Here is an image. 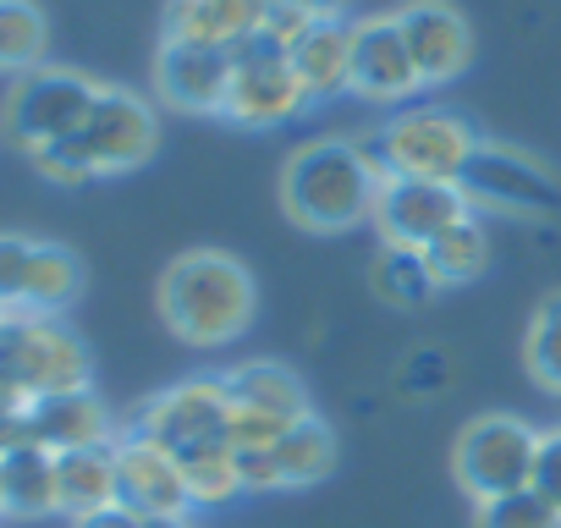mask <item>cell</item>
I'll return each mask as SVG.
<instances>
[{
  "mask_svg": "<svg viewBox=\"0 0 561 528\" xmlns=\"http://www.w3.org/2000/svg\"><path fill=\"white\" fill-rule=\"evenodd\" d=\"M424 264L440 287H468L490 271V237L479 226V215H462L457 226H446L430 248H424Z\"/></svg>",
  "mask_w": 561,
  "mask_h": 528,
  "instance_id": "cell-23",
  "label": "cell"
},
{
  "mask_svg": "<svg viewBox=\"0 0 561 528\" xmlns=\"http://www.w3.org/2000/svg\"><path fill=\"white\" fill-rule=\"evenodd\" d=\"M408 50H413V67L424 78V89H446L468 72L473 61V28L468 18L451 7V0H408L402 12H391Z\"/></svg>",
  "mask_w": 561,
  "mask_h": 528,
  "instance_id": "cell-14",
  "label": "cell"
},
{
  "mask_svg": "<svg viewBox=\"0 0 561 528\" xmlns=\"http://www.w3.org/2000/svg\"><path fill=\"white\" fill-rule=\"evenodd\" d=\"M176 462L187 473L193 506H231L237 495H248L242 473H237V446H204V451H187Z\"/></svg>",
  "mask_w": 561,
  "mask_h": 528,
  "instance_id": "cell-28",
  "label": "cell"
},
{
  "mask_svg": "<svg viewBox=\"0 0 561 528\" xmlns=\"http://www.w3.org/2000/svg\"><path fill=\"white\" fill-rule=\"evenodd\" d=\"M309 12L298 7V0H270V7H264V23H259V34L270 39V45H280V50H293L304 34H309Z\"/></svg>",
  "mask_w": 561,
  "mask_h": 528,
  "instance_id": "cell-32",
  "label": "cell"
},
{
  "mask_svg": "<svg viewBox=\"0 0 561 528\" xmlns=\"http://www.w3.org/2000/svg\"><path fill=\"white\" fill-rule=\"evenodd\" d=\"M0 506L7 517H56V451L39 440H23L0 457Z\"/></svg>",
  "mask_w": 561,
  "mask_h": 528,
  "instance_id": "cell-21",
  "label": "cell"
},
{
  "mask_svg": "<svg viewBox=\"0 0 561 528\" xmlns=\"http://www.w3.org/2000/svg\"><path fill=\"white\" fill-rule=\"evenodd\" d=\"M402 386L419 397L424 386H446V353H435V347H419V358L402 369Z\"/></svg>",
  "mask_w": 561,
  "mask_h": 528,
  "instance_id": "cell-35",
  "label": "cell"
},
{
  "mask_svg": "<svg viewBox=\"0 0 561 528\" xmlns=\"http://www.w3.org/2000/svg\"><path fill=\"white\" fill-rule=\"evenodd\" d=\"M0 402H12V397H7V391H0Z\"/></svg>",
  "mask_w": 561,
  "mask_h": 528,
  "instance_id": "cell-40",
  "label": "cell"
},
{
  "mask_svg": "<svg viewBox=\"0 0 561 528\" xmlns=\"http://www.w3.org/2000/svg\"><path fill=\"white\" fill-rule=\"evenodd\" d=\"M479 149V133L457 116V111H440V105H419V111H402L380 127L375 138V165L380 176H424V182H457L468 154Z\"/></svg>",
  "mask_w": 561,
  "mask_h": 528,
  "instance_id": "cell-5",
  "label": "cell"
},
{
  "mask_svg": "<svg viewBox=\"0 0 561 528\" xmlns=\"http://www.w3.org/2000/svg\"><path fill=\"white\" fill-rule=\"evenodd\" d=\"M298 111H309V94L293 72V56L253 34L248 45L231 50V94H226V122L237 127H280Z\"/></svg>",
  "mask_w": 561,
  "mask_h": 528,
  "instance_id": "cell-10",
  "label": "cell"
},
{
  "mask_svg": "<svg viewBox=\"0 0 561 528\" xmlns=\"http://www.w3.org/2000/svg\"><path fill=\"white\" fill-rule=\"evenodd\" d=\"M275 462H280V484H287V490H304V484L331 479V468H336V435H331V424L325 418L293 424L287 435L275 440Z\"/></svg>",
  "mask_w": 561,
  "mask_h": 528,
  "instance_id": "cell-25",
  "label": "cell"
},
{
  "mask_svg": "<svg viewBox=\"0 0 561 528\" xmlns=\"http://www.w3.org/2000/svg\"><path fill=\"white\" fill-rule=\"evenodd\" d=\"M72 528H149V517H138V512H127V506H111V512L78 517Z\"/></svg>",
  "mask_w": 561,
  "mask_h": 528,
  "instance_id": "cell-36",
  "label": "cell"
},
{
  "mask_svg": "<svg viewBox=\"0 0 561 528\" xmlns=\"http://www.w3.org/2000/svg\"><path fill=\"white\" fill-rule=\"evenodd\" d=\"M56 501H61V517H72V523L122 506L116 440L111 446H83V451H56Z\"/></svg>",
  "mask_w": 561,
  "mask_h": 528,
  "instance_id": "cell-20",
  "label": "cell"
},
{
  "mask_svg": "<svg viewBox=\"0 0 561 528\" xmlns=\"http://www.w3.org/2000/svg\"><path fill=\"white\" fill-rule=\"evenodd\" d=\"M473 528H561V506H550V501L528 484V490H512V495L479 501Z\"/></svg>",
  "mask_w": 561,
  "mask_h": 528,
  "instance_id": "cell-29",
  "label": "cell"
},
{
  "mask_svg": "<svg viewBox=\"0 0 561 528\" xmlns=\"http://www.w3.org/2000/svg\"><path fill=\"white\" fill-rule=\"evenodd\" d=\"M253 309H259V292H253V276L237 253L193 248V253L171 259L160 276V320L187 347L242 342L253 325Z\"/></svg>",
  "mask_w": 561,
  "mask_h": 528,
  "instance_id": "cell-1",
  "label": "cell"
},
{
  "mask_svg": "<svg viewBox=\"0 0 561 528\" xmlns=\"http://www.w3.org/2000/svg\"><path fill=\"white\" fill-rule=\"evenodd\" d=\"M50 56V18L39 0H0V72L23 78L39 72Z\"/></svg>",
  "mask_w": 561,
  "mask_h": 528,
  "instance_id": "cell-24",
  "label": "cell"
},
{
  "mask_svg": "<svg viewBox=\"0 0 561 528\" xmlns=\"http://www.w3.org/2000/svg\"><path fill=\"white\" fill-rule=\"evenodd\" d=\"M100 100V83L72 72V67H39V72H23L12 89H7V105H0V133H7L23 154H39L61 138H72L89 111Z\"/></svg>",
  "mask_w": 561,
  "mask_h": 528,
  "instance_id": "cell-4",
  "label": "cell"
},
{
  "mask_svg": "<svg viewBox=\"0 0 561 528\" xmlns=\"http://www.w3.org/2000/svg\"><path fill=\"white\" fill-rule=\"evenodd\" d=\"M534 468H539V429L512 418V413L473 418L457 435V451H451V473L473 495V506L495 501V495H512V490H528Z\"/></svg>",
  "mask_w": 561,
  "mask_h": 528,
  "instance_id": "cell-6",
  "label": "cell"
},
{
  "mask_svg": "<svg viewBox=\"0 0 561 528\" xmlns=\"http://www.w3.org/2000/svg\"><path fill=\"white\" fill-rule=\"evenodd\" d=\"M270 0H171L165 7V45H209V50H237L259 34Z\"/></svg>",
  "mask_w": 561,
  "mask_h": 528,
  "instance_id": "cell-17",
  "label": "cell"
},
{
  "mask_svg": "<svg viewBox=\"0 0 561 528\" xmlns=\"http://www.w3.org/2000/svg\"><path fill=\"white\" fill-rule=\"evenodd\" d=\"M287 56H293V72H298L309 105L336 100V94H353V23L347 18L309 23V34Z\"/></svg>",
  "mask_w": 561,
  "mask_h": 528,
  "instance_id": "cell-19",
  "label": "cell"
},
{
  "mask_svg": "<svg viewBox=\"0 0 561 528\" xmlns=\"http://www.w3.org/2000/svg\"><path fill=\"white\" fill-rule=\"evenodd\" d=\"M28 440L50 451H83V446H111L116 418L94 391H67V397H39L28 402Z\"/></svg>",
  "mask_w": 561,
  "mask_h": 528,
  "instance_id": "cell-18",
  "label": "cell"
},
{
  "mask_svg": "<svg viewBox=\"0 0 561 528\" xmlns=\"http://www.w3.org/2000/svg\"><path fill=\"white\" fill-rule=\"evenodd\" d=\"M149 528H193V523H187V517H182V523H149Z\"/></svg>",
  "mask_w": 561,
  "mask_h": 528,
  "instance_id": "cell-38",
  "label": "cell"
},
{
  "mask_svg": "<svg viewBox=\"0 0 561 528\" xmlns=\"http://www.w3.org/2000/svg\"><path fill=\"white\" fill-rule=\"evenodd\" d=\"M154 94L182 116H226L231 94V50L209 45H165L154 56Z\"/></svg>",
  "mask_w": 561,
  "mask_h": 528,
  "instance_id": "cell-16",
  "label": "cell"
},
{
  "mask_svg": "<svg viewBox=\"0 0 561 528\" xmlns=\"http://www.w3.org/2000/svg\"><path fill=\"white\" fill-rule=\"evenodd\" d=\"M78 292H83V259L61 242H34L23 314H61L78 303Z\"/></svg>",
  "mask_w": 561,
  "mask_h": 528,
  "instance_id": "cell-22",
  "label": "cell"
},
{
  "mask_svg": "<svg viewBox=\"0 0 561 528\" xmlns=\"http://www.w3.org/2000/svg\"><path fill=\"white\" fill-rule=\"evenodd\" d=\"M468 209L462 187L457 182H424V176H386L380 193H375V231L386 248H413L424 253L446 226H457Z\"/></svg>",
  "mask_w": 561,
  "mask_h": 528,
  "instance_id": "cell-12",
  "label": "cell"
},
{
  "mask_svg": "<svg viewBox=\"0 0 561 528\" xmlns=\"http://www.w3.org/2000/svg\"><path fill=\"white\" fill-rule=\"evenodd\" d=\"M468 209H490V215H523V220H545L561 209V182L545 160L512 149V144H484L468 154L462 176H457Z\"/></svg>",
  "mask_w": 561,
  "mask_h": 528,
  "instance_id": "cell-7",
  "label": "cell"
},
{
  "mask_svg": "<svg viewBox=\"0 0 561 528\" xmlns=\"http://www.w3.org/2000/svg\"><path fill=\"white\" fill-rule=\"evenodd\" d=\"M89 347L61 325V314H7L0 325V391L12 402L89 391Z\"/></svg>",
  "mask_w": 561,
  "mask_h": 528,
  "instance_id": "cell-3",
  "label": "cell"
},
{
  "mask_svg": "<svg viewBox=\"0 0 561 528\" xmlns=\"http://www.w3.org/2000/svg\"><path fill=\"white\" fill-rule=\"evenodd\" d=\"M116 479H122V506L149 517V523H182V517L198 512L182 462L165 446H154L133 429L116 435Z\"/></svg>",
  "mask_w": 561,
  "mask_h": 528,
  "instance_id": "cell-13",
  "label": "cell"
},
{
  "mask_svg": "<svg viewBox=\"0 0 561 528\" xmlns=\"http://www.w3.org/2000/svg\"><path fill=\"white\" fill-rule=\"evenodd\" d=\"M0 517H7V506H0Z\"/></svg>",
  "mask_w": 561,
  "mask_h": 528,
  "instance_id": "cell-41",
  "label": "cell"
},
{
  "mask_svg": "<svg viewBox=\"0 0 561 528\" xmlns=\"http://www.w3.org/2000/svg\"><path fill=\"white\" fill-rule=\"evenodd\" d=\"M523 369L539 391L561 397V292H550L534 320H528V336H523Z\"/></svg>",
  "mask_w": 561,
  "mask_h": 528,
  "instance_id": "cell-27",
  "label": "cell"
},
{
  "mask_svg": "<svg viewBox=\"0 0 561 528\" xmlns=\"http://www.w3.org/2000/svg\"><path fill=\"white\" fill-rule=\"evenodd\" d=\"M28 160H34V171H39L45 182H56V187L100 182V176H94V165H89V154L78 149V138H61V144H50V149H39V154H28Z\"/></svg>",
  "mask_w": 561,
  "mask_h": 528,
  "instance_id": "cell-31",
  "label": "cell"
},
{
  "mask_svg": "<svg viewBox=\"0 0 561 528\" xmlns=\"http://www.w3.org/2000/svg\"><path fill=\"white\" fill-rule=\"evenodd\" d=\"M72 138L89 154L94 176H127V171H138V165L154 160V149H160V116H154V105L144 94L105 89L100 83V100H94L89 122Z\"/></svg>",
  "mask_w": 561,
  "mask_h": 528,
  "instance_id": "cell-11",
  "label": "cell"
},
{
  "mask_svg": "<svg viewBox=\"0 0 561 528\" xmlns=\"http://www.w3.org/2000/svg\"><path fill=\"white\" fill-rule=\"evenodd\" d=\"M231 391V446H275L293 424L314 418L304 380L287 364H237L226 375Z\"/></svg>",
  "mask_w": 561,
  "mask_h": 528,
  "instance_id": "cell-9",
  "label": "cell"
},
{
  "mask_svg": "<svg viewBox=\"0 0 561 528\" xmlns=\"http://www.w3.org/2000/svg\"><path fill=\"white\" fill-rule=\"evenodd\" d=\"M133 435L165 446L171 457L204 451V446H231V391L226 375H193L160 397H149L133 418Z\"/></svg>",
  "mask_w": 561,
  "mask_h": 528,
  "instance_id": "cell-8",
  "label": "cell"
},
{
  "mask_svg": "<svg viewBox=\"0 0 561 528\" xmlns=\"http://www.w3.org/2000/svg\"><path fill=\"white\" fill-rule=\"evenodd\" d=\"M0 325H7V309H0Z\"/></svg>",
  "mask_w": 561,
  "mask_h": 528,
  "instance_id": "cell-39",
  "label": "cell"
},
{
  "mask_svg": "<svg viewBox=\"0 0 561 528\" xmlns=\"http://www.w3.org/2000/svg\"><path fill=\"white\" fill-rule=\"evenodd\" d=\"M424 89L413 50L397 18H358L353 23V94L369 105H402Z\"/></svg>",
  "mask_w": 561,
  "mask_h": 528,
  "instance_id": "cell-15",
  "label": "cell"
},
{
  "mask_svg": "<svg viewBox=\"0 0 561 528\" xmlns=\"http://www.w3.org/2000/svg\"><path fill=\"white\" fill-rule=\"evenodd\" d=\"M298 7H304L314 23H325V18H347V0H298Z\"/></svg>",
  "mask_w": 561,
  "mask_h": 528,
  "instance_id": "cell-37",
  "label": "cell"
},
{
  "mask_svg": "<svg viewBox=\"0 0 561 528\" xmlns=\"http://www.w3.org/2000/svg\"><path fill=\"white\" fill-rule=\"evenodd\" d=\"M237 473H242V490H248V495H259V490H287V484H280L275 446H237Z\"/></svg>",
  "mask_w": 561,
  "mask_h": 528,
  "instance_id": "cell-33",
  "label": "cell"
},
{
  "mask_svg": "<svg viewBox=\"0 0 561 528\" xmlns=\"http://www.w3.org/2000/svg\"><path fill=\"white\" fill-rule=\"evenodd\" d=\"M28 264H34V237L0 231V309H7V314H23Z\"/></svg>",
  "mask_w": 561,
  "mask_h": 528,
  "instance_id": "cell-30",
  "label": "cell"
},
{
  "mask_svg": "<svg viewBox=\"0 0 561 528\" xmlns=\"http://www.w3.org/2000/svg\"><path fill=\"white\" fill-rule=\"evenodd\" d=\"M380 165L364 144L347 138H314L304 144L287 171H280V209L304 231H353L358 220L375 215V193H380Z\"/></svg>",
  "mask_w": 561,
  "mask_h": 528,
  "instance_id": "cell-2",
  "label": "cell"
},
{
  "mask_svg": "<svg viewBox=\"0 0 561 528\" xmlns=\"http://www.w3.org/2000/svg\"><path fill=\"white\" fill-rule=\"evenodd\" d=\"M534 490L561 506V424L556 429H539V468H534Z\"/></svg>",
  "mask_w": 561,
  "mask_h": 528,
  "instance_id": "cell-34",
  "label": "cell"
},
{
  "mask_svg": "<svg viewBox=\"0 0 561 528\" xmlns=\"http://www.w3.org/2000/svg\"><path fill=\"white\" fill-rule=\"evenodd\" d=\"M369 282H375V298L391 303V309H424L440 292V282L430 276V264H424V253H413V248H380Z\"/></svg>",
  "mask_w": 561,
  "mask_h": 528,
  "instance_id": "cell-26",
  "label": "cell"
}]
</instances>
